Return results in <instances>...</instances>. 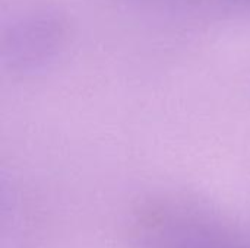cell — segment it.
<instances>
[{"mask_svg": "<svg viewBox=\"0 0 250 248\" xmlns=\"http://www.w3.org/2000/svg\"><path fill=\"white\" fill-rule=\"evenodd\" d=\"M138 248H250V234L189 203L151 208L136 228Z\"/></svg>", "mask_w": 250, "mask_h": 248, "instance_id": "obj_1", "label": "cell"}]
</instances>
